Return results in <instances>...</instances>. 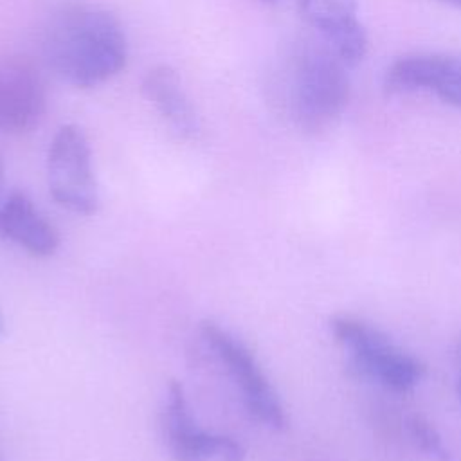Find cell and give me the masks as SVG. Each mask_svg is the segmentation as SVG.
Instances as JSON below:
<instances>
[{"instance_id":"6da1fadb","label":"cell","mask_w":461,"mask_h":461,"mask_svg":"<svg viewBox=\"0 0 461 461\" xmlns=\"http://www.w3.org/2000/svg\"><path fill=\"white\" fill-rule=\"evenodd\" d=\"M49 67L76 88H92L117 76L128 59L121 22L94 5H68L45 29Z\"/></svg>"},{"instance_id":"7a4b0ae2","label":"cell","mask_w":461,"mask_h":461,"mask_svg":"<svg viewBox=\"0 0 461 461\" xmlns=\"http://www.w3.org/2000/svg\"><path fill=\"white\" fill-rule=\"evenodd\" d=\"M348 65L328 43L297 41L281 67V104L290 121L317 133L331 126L349 101Z\"/></svg>"},{"instance_id":"3957f363","label":"cell","mask_w":461,"mask_h":461,"mask_svg":"<svg viewBox=\"0 0 461 461\" xmlns=\"http://www.w3.org/2000/svg\"><path fill=\"white\" fill-rule=\"evenodd\" d=\"M330 330L335 340L348 349V369L357 378L376 382L394 393H409L425 376V366L416 357L362 319L335 315Z\"/></svg>"},{"instance_id":"277c9868","label":"cell","mask_w":461,"mask_h":461,"mask_svg":"<svg viewBox=\"0 0 461 461\" xmlns=\"http://www.w3.org/2000/svg\"><path fill=\"white\" fill-rule=\"evenodd\" d=\"M47 184L52 198L77 214L99 209V187L85 131L76 124L61 126L47 151Z\"/></svg>"},{"instance_id":"5b68a950","label":"cell","mask_w":461,"mask_h":461,"mask_svg":"<svg viewBox=\"0 0 461 461\" xmlns=\"http://www.w3.org/2000/svg\"><path fill=\"white\" fill-rule=\"evenodd\" d=\"M202 333L221 358V362L227 366L234 382L240 385L247 411L258 421L274 430L286 429L288 420L279 396L261 371L250 349L212 321H205L202 324Z\"/></svg>"},{"instance_id":"8992f818","label":"cell","mask_w":461,"mask_h":461,"mask_svg":"<svg viewBox=\"0 0 461 461\" xmlns=\"http://www.w3.org/2000/svg\"><path fill=\"white\" fill-rule=\"evenodd\" d=\"M389 94L430 92L461 108V54L418 52L394 59L384 76Z\"/></svg>"},{"instance_id":"52a82bcc","label":"cell","mask_w":461,"mask_h":461,"mask_svg":"<svg viewBox=\"0 0 461 461\" xmlns=\"http://www.w3.org/2000/svg\"><path fill=\"white\" fill-rule=\"evenodd\" d=\"M45 83L38 67L25 56L0 59V131H31L45 112Z\"/></svg>"},{"instance_id":"ba28073f","label":"cell","mask_w":461,"mask_h":461,"mask_svg":"<svg viewBox=\"0 0 461 461\" xmlns=\"http://www.w3.org/2000/svg\"><path fill=\"white\" fill-rule=\"evenodd\" d=\"M297 9L348 67L366 58L367 32L358 20L357 0H297Z\"/></svg>"},{"instance_id":"9c48e42d","label":"cell","mask_w":461,"mask_h":461,"mask_svg":"<svg viewBox=\"0 0 461 461\" xmlns=\"http://www.w3.org/2000/svg\"><path fill=\"white\" fill-rule=\"evenodd\" d=\"M0 234L36 258L52 256L59 247L56 227L41 216L32 200L13 191L0 207Z\"/></svg>"},{"instance_id":"30bf717a","label":"cell","mask_w":461,"mask_h":461,"mask_svg":"<svg viewBox=\"0 0 461 461\" xmlns=\"http://www.w3.org/2000/svg\"><path fill=\"white\" fill-rule=\"evenodd\" d=\"M142 94L178 135L185 139L198 135L200 117L169 65H155L146 72Z\"/></svg>"},{"instance_id":"8fae6325","label":"cell","mask_w":461,"mask_h":461,"mask_svg":"<svg viewBox=\"0 0 461 461\" xmlns=\"http://www.w3.org/2000/svg\"><path fill=\"white\" fill-rule=\"evenodd\" d=\"M200 429L189 411V403L180 382L171 380L167 385V400L162 411V434L167 450L175 461H185Z\"/></svg>"},{"instance_id":"7c38bea8","label":"cell","mask_w":461,"mask_h":461,"mask_svg":"<svg viewBox=\"0 0 461 461\" xmlns=\"http://www.w3.org/2000/svg\"><path fill=\"white\" fill-rule=\"evenodd\" d=\"M189 461H245V448L229 436L202 430Z\"/></svg>"},{"instance_id":"4fadbf2b","label":"cell","mask_w":461,"mask_h":461,"mask_svg":"<svg viewBox=\"0 0 461 461\" xmlns=\"http://www.w3.org/2000/svg\"><path fill=\"white\" fill-rule=\"evenodd\" d=\"M409 434H411L412 441L416 443V447L423 454H427L430 459L450 461V456L443 445L441 436L432 427V423L429 420H425L423 416L414 414L409 418Z\"/></svg>"},{"instance_id":"5bb4252c","label":"cell","mask_w":461,"mask_h":461,"mask_svg":"<svg viewBox=\"0 0 461 461\" xmlns=\"http://www.w3.org/2000/svg\"><path fill=\"white\" fill-rule=\"evenodd\" d=\"M457 396L461 402V340L457 346Z\"/></svg>"},{"instance_id":"9a60e30c","label":"cell","mask_w":461,"mask_h":461,"mask_svg":"<svg viewBox=\"0 0 461 461\" xmlns=\"http://www.w3.org/2000/svg\"><path fill=\"white\" fill-rule=\"evenodd\" d=\"M4 333H5V321H4V315L0 312V335H4Z\"/></svg>"},{"instance_id":"2e32d148","label":"cell","mask_w":461,"mask_h":461,"mask_svg":"<svg viewBox=\"0 0 461 461\" xmlns=\"http://www.w3.org/2000/svg\"><path fill=\"white\" fill-rule=\"evenodd\" d=\"M439 2H445V4H450V5H456V7H461V0H439Z\"/></svg>"},{"instance_id":"e0dca14e","label":"cell","mask_w":461,"mask_h":461,"mask_svg":"<svg viewBox=\"0 0 461 461\" xmlns=\"http://www.w3.org/2000/svg\"><path fill=\"white\" fill-rule=\"evenodd\" d=\"M258 2H261V4H276L277 0H258Z\"/></svg>"},{"instance_id":"ac0fdd59","label":"cell","mask_w":461,"mask_h":461,"mask_svg":"<svg viewBox=\"0 0 461 461\" xmlns=\"http://www.w3.org/2000/svg\"><path fill=\"white\" fill-rule=\"evenodd\" d=\"M0 178H2V162H0Z\"/></svg>"}]
</instances>
